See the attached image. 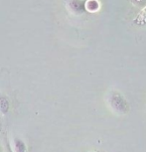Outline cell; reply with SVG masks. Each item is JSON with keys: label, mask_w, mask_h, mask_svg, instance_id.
<instances>
[{"label": "cell", "mask_w": 146, "mask_h": 152, "mask_svg": "<svg viewBox=\"0 0 146 152\" xmlns=\"http://www.w3.org/2000/svg\"><path fill=\"white\" fill-rule=\"evenodd\" d=\"M136 22L140 23V24H145L146 23V7L141 11L140 15L136 18Z\"/></svg>", "instance_id": "6"}, {"label": "cell", "mask_w": 146, "mask_h": 152, "mask_svg": "<svg viewBox=\"0 0 146 152\" xmlns=\"http://www.w3.org/2000/svg\"><path fill=\"white\" fill-rule=\"evenodd\" d=\"M7 149H8V152H13V150H12V148H11V145L10 144L7 145Z\"/></svg>", "instance_id": "8"}, {"label": "cell", "mask_w": 146, "mask_h": 152, "mask_svg": "<svg viewBox=\"0 0 146 152\" xmlns=\"http://www.w3.org/2000/svg\"><path fill=\"white\" fill-rule=\"evenodd\" d=\"M105 102L110 107V110L117 115H126L130 111V104L123 96V94L119 91L112 90L107 94Z\"/></svg>", "instance_id": "1"}, {"label": "cell", "mask_w": 146, "mask_h": 152, "mask_svg": "<svg viewBox=\"0 0 146 152\" xmlns=\"http://www.w3.org/2000/svg\"><path fill=\"white\" fill-rule=\"evenodd\" d=\"M134 4H143L146 2V0H132Z\"/></svg>", "instance_id": "7"}, {"label": "cell", "mask_w": 146, "mask_h": 152, "mask_svg": "<svg viewBox=\"0 0 146 152\" xmlns=\"http://www.w3.org/2000/svg\"><path fill=\"white\" fill-rule=\"evenodd\" d=\"M0 152H3V150H2V147L0 146Z\"/></svg>", "instance_id": "9"}, {"label": "cell", "mask_w": 146, "mask_h": 152, "mask_svg": "<svg viewBox=\"0 0 146 152\" xmlns=\"http://www.w3.org/2000/svg\"><path fill=\"white\" fill-rule=\"evenodd\" d=\"M13 152H28V148L24 140H22L19 137H14L11 145Z\"/></svg>", "instance_id": "3"}, {"label": "cell", "mask_w": 146, "mask_h": 152, "mask_svg": "<svg viewBox=\"0 0 146 152\" xmlns=\"http://www.w3.org/2000/svg\"><path fill=\"white\" fill-rule=\"evenodd\" d=\"M66 6L71 13L75 15H81L85 12V0H66Z\"/></svg>", "instance_id": "2"}, {"label": "cell", "mask_w": 146, "mask_h": 152, "mask_svg": "<svg viewBox=\"0 0 146 152\" xmlns=\"http://www.w3.org/2000/svg\"><path fill=\"white\" fill-rule=\"evenodd\" d=\"M99 9V2L97 0H85V11L91 13H94Z\"/></svg>", "instance_id": "4"}, {"label": "cell", "mask_w": 146, "mask_h": 152, "mask_svg": "<svg viewBox=\"0 0 146 152\" xmlns=\"http://www.w3.org/2000/svg\"><path fill=\"white\" fill-rule=\"evenodd\" d=\"M10 104L6 96H0V113L2 114H6L9 111Z\"/></svg>", "instance_id": "5"}]
</instances>
